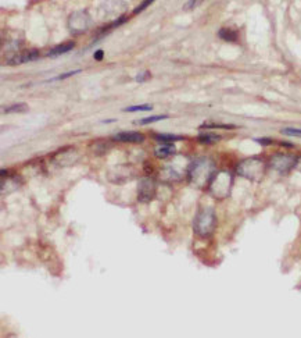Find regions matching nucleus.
<instances>
[{
  "label": "nucleus",
  "mask_w": 301,
  "mask_h": 338,
  "mask_svg": "<svg viewBox=\"0 0 301 338\" xmlns=\"http://www.w3.org/2000/svg\"><path fill=\"white\" fill-rule=\"evenodd\" d=\"M217 170L215 164L210 159H199L189 166L187 170V177L189 180L199 188H208L212 177L215 176Z\"/></svg>",
  "instance_id": "f257e3e1"
},
{
  "label": "nucleus",
  "mask_w": 301,
  "mask_h": 338,
  "mask_svg": "<svg viewBox=\"0 0 301 338\" xmlns=\"http://www.w3.org/2000/svg\"><path fill=\"white\" fill-rule=\"evenodd\" d=\"M267 164L261 157H247L237 164L236 171L239 176L250 181H260L265 174Z\"/></svg>",
  "instance_id": "f03ea898"
},
{
  "label": "nucleus",
  "mask_w": 301,
  "mask_h": 338,
  "mask_svg": "<svg viewBox=\"0 0 301 338\" xmlns=\"http://www.w3.org/2000/svg\"><path fill=\"white\" fill-rule=\"evenodd\" d=\"M233 185V176L229 171H217L208 185V191L214 198L225 199L231 194Z\"/></svg>",
  "instance_id": "7ed1b4c3"
},
{
  "label": "nucleus",
  "mask_w": 301,
  "mask_h": 338,
  "mask_svg": "<svg viewBox=\"0 0 301 338\" xmlns=\"http://www.w3.org/2000/svg\"><path fill=\"white\" fill-rule=\"evenodd\" d=\"M217 227V216L212 209H203L196 216L193 223V230L199 237H210Z\"/></svg>",
  "instance_id": "20e7f679"
},
{
  "label": "nucleus",
  "mask_w": 301,
  "mask_h": 338,
  "mask_svg": "<svg viewBox=\"0 0 301 338\" xmlns=\"http://www.w3.org/2000/svg\"><path fill=\"white\" fill-rule=\"evenodd\" d=\"M299 159L295 155H289V153H276L271 156L269 166L274 170H276L281 174H286L292 169H295L297 166Z\"/></svg>",
  "instance_id": "39448f33"
},
{
  "label": "nucleus",
  "mask_w": 301,
  "mask_h": 338,
  "mask_svg": "<svg viewBox=\"0 0 301 338\" xmlns=\"http://www.w3.org/2000/svg\"><path fill=\"white\" fill-rule=\"evenodd\" d=\"M92 25V18L86 11H77L72 13L68 18V28L72 33H84Z\"/></svg>",
  "instance_id": "423d86ee"
},
{
  "label": "nucleus",
  "mask_w": 301,
  "mask_h": 338,
  "mask_svg": "<svg viewBox=\"0 0 301 338\" xmlns=\"http://www.w3.org/2000/svg\"><path fill=\"white\" fill-rule=\"evenodd\" d=\"M139 201L150 202L155 195V182L151 178H142L139 182Z\"/></svg>",
  "instance_id": "0eeeda50"
},
{
  "label": "nucleus",
  "mask_w": 301,
  "mask_h": 338,
  "mask_svg": "<svg viewBox=\"0 0 301 338\" xmlns=\"http://www.w3.org/2000/svg\"><path fill=\"white\" fill-rule=\"evenodd\" d=\"M39 57V52L35 50V49H31V50H24V52L17 53L11 56V59L8 60L7 63L11 65L17 64H24V63H28V61H33Z\"/></svg>",
  "instance_id": "6e6552de"
},
{
  "label": "nucleus",
  "mask_w": 301,
  "mask_h": 338,
  "mask_svg": "<svg viewBox=\"0 0 301 338\" xmlns=\"http://www.w3.org/2000/svg\"><path fill=\"white\" fill-rule=\"evenodd\" d=\"M114 139L118 142H131V143H138L143 142L145 137L141 132H136V131H124V132H118L114 135Z\"/></svg>",
  "instance_id": "1a4fd4ad"
},
{
  "label": "nucleus",
  "mask_w": 301,
  "mask_h": 338,
  "mask_svg": "<svg viewBox=\"0 0 301 338\" xmlns=\"http://www.w3.org/2000/svg\"><path fill=\"white\" fill-rule=\"evenodd\" d=\"M175 153H176V148L172 143H162L155 148V156L158 159H167V157L173 156Z\"/></svg>",
  "instance_id": "9d476101"
},
{
  "label": "nucleus",
  "mask_w": 301,
  "mask_h": 338,
  "mask_svg": "<svg viewBox=\"0 0 301 338\" xmlns=\"http://www.w3.org/2000/svg\"><path fill=\"white\" fill-rule=\"evenodd\" d=\"M75 43L74 42H67V43H61V45H57L56 47H53L50 52L47 53L49 57H56V56H60V54H64V53L71 52L74 49Z\"/></svg>",
  "instance_id": "9b49d317"
},
{
  "label": "nucleus",
  "mask_w": 301,
  "mask_h": 338,
  "mask_svg": "<svg viewBox=\"0 0 301 338\" xmlns=\"http://www.w3.org/2000/svg\"><path fill=\"white\" fill-rule=\"evenodd\" d=\"M221 137L217 135V134H212V132H203L199 135V141L201 143H205V145H211V143L217 142L219 141Z\"/></svg>",
  "instance_id": "f8f14e48"
},
{
  "label": "nucleus",
  "mask_w": 301,
  "mask_h": 338,
  "mask_svg": "<svg viewBox=\"0 0 301 338\" xmlns=\"http://www.w3.org/2000/svg\"><path fill=\"white\" fill-rule=\"evenodd\" d=\"M219 38H222L224 40H228V42H235L237 39V33L235 31H232V29H228V28H222V29H219Z\"/></svg>",
  "instance_id": "ddd939ff"
},
{
  "label": "nucleus",
  "mask_w": 301,
  "mask_h": 338,
  "mask_svg": "<svg viewBox=\"0 0 301 338\" xmlns=\"http://www.w3.org/2000/svg\"><path fill=\"white\" fill-rule=\"evenodd\" d=\"M155 139L162 143H171L175 142V141H180L182 137L175 135V134H157V135H155Z\"/></svg>",
  "instance_id": "4468645a"
},
{
  "label": "nucleus",
  "mask_w": 301,
  "mask_h": 338,
  "mask_svg": "<svg viewBox=\"0 0 301 338\" xmlns=\"http://www.w3.org/2000/svg\"><path fill=\"white\" fill-rule=\"evenodd\" d=\"M28 110V106L25 103H15L3 109V113H24Z\"/></svg>",
  "instance_id": "2eb2a0df"
},
{
  "label": "nucleus",
  "mask_w": 301,
  "mask_h": 338,
  "mask_svg": "<svg viewBox=\"0 0 301 338\" xmlns=\"http://www.w3.org/2000/svg\"><path fill=\"white\" fill-rule=\"evenodd\" d=\"M168 116L167 114H162V116H150V117H145L139 120V121H136L138 124H150V123H155V121H161V120H167Z\"/></svg>",
  "instance_id": "dca6fc26"
},
{
  "label": "nucleus",
  "mask_w": 301,
  "mask_h": 338,
  "mask_svg": "<svg viewBox=\"0 0 301 338\" xmlns=\"http://www.w3.org/2000/svg\"><path fill=\"white\" fill-rule=\"evenodd\" d=\"M153 109V106L151 104H138V106H131V107H127V109H124V111H127V113H134V111H148L151 110Z\"/></svg>",
  "instance_id": "f3484780"
},
{
  "label": "nucleus",
  "mask_w": 301,
  "mask_h": 338,
  "mask_svg": "<svg viewBox=\"0 0 301 338\" xmlns=\"http://www.w3.org/2000/svg\"><path fill=\"white\" fill-rule=\"evenodd\" d=\"M281 132L285 134V135H289V137L301 138V130H299V128H292V127H288V128H283Z\"/></svg>",
  "instance_id": "a211bd4d"
},
{
  "label": "nucleus",
  "mask_w": 301,
  "mask_h": 338,
  "mask_svg": "<svg viewBox=\"0 0 301 338\" xmlns=\"http://www.w3.org/2000/svg\"><path fill=\"white\" fill-rule=\"evenodd\" d=\"M153 1H154V0H145V1L142 3V4H139V6L135 8L134 14H139L141 11H143V10H145V8H148V7L150 6V4H151Z\"/></svg>",
  "instance_id": "6ab92c4d"
},
{
  "label": "nucleus",
  "mask_w": 301,
  "mask_h": 338,
  "mask_svg": "<svg viewBox=\"0 0 301 338\" xmlns=\"http://www.w3.org/2000/svg\"><path fill=\"white\" fill-rule=\"evenodd\" d=\"M79 72H81V70H75V71H68V72H65V74H61V75H58V77H56V78H53V79L68 78V77H72V75H75V74H79Z\"/></svg>",
  "instance_id": "aec40b11"
},
{
  "label": "nucleus",
  "mask_w": 301,
  "mask_h": 338,
  "mask_svg": "<svg viewBox=\"0 0 301 338\" xmlns=\"http://www.w3.org/2000/svg\"><path fill=\"white\" fill-rule=\"evenodd\" d=\"M149 77H150V74L146 71V72H143V74H139V75L136 77V81H138V82H141V81H146Z\"/></svg>",
  "instance_id": "412c9836"
},
{
  "label": "nucleus",
  "mask_w": 301,
  "mask_h": 338,
  "mask_svg": "<svg viewBox=\"0 0 301 338\" xmlns=\"http://www.w3.org/2000/svg\"><path fill=\"white\" fill-rule=\"evenodd\" d=\"M196 3H197V0H189L185 6H183V10H190V8H193V6H194Z\"/></svg>",
  "instance_id": "4be33fe9"
},
{
  "label": "nucleus",
  "mask_w": 301,
  "mask_h": 338,
  "mask_svg": "<svg viewBox=\"0 0 301 338\" xmlns=\"http://www.w3.org/2000/svg\"><path fill=\"white\" fill-rule=\"evenodd\" d=\"M103 54H104V52H103V50H97V52L95 53V59H96V60H102L103 59Z\"/></svg>",
  "instance_id": "5701e85b"
},
{
  "label": "nucleus",
  "mask_w": 301,
  "mask_h": 338,
  "mask_svg": "<svg viewBox=\"0 0 301 338\" xmlns=\"http://www.w3.org/2000/svg\"><path fill=\"white\" fill-rule=\"evenodd\" d=\"M258 142L261 143H271V139H267V138H263V139H257Z\"/></svg>",
  "instance_id": "b1692460"
},
{
  "label": "nucleus",
  "mask_w": 301,
  "mask_h": 338,
  "mask_svg": "<svg viewBox=\"0 0 301 338\" xmlns=\"http://www.w3.org/2000/svg\"><path fill=\"white\" fill-rule=\"evenodd\" d=\"M297 169L301 170V159H299V162H297V166H296Z\"/></svg>",
  "instance_id": "393cba45"
}]
</instances>
